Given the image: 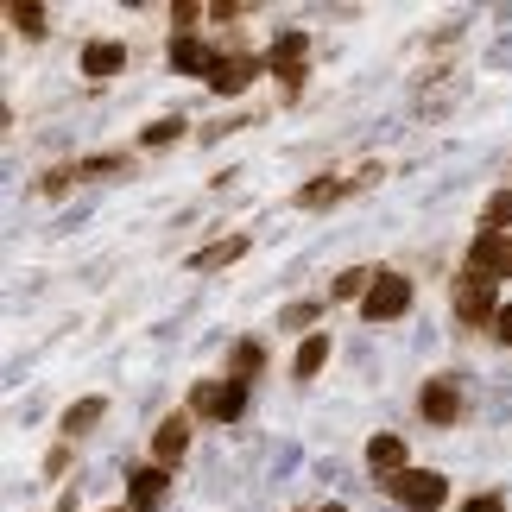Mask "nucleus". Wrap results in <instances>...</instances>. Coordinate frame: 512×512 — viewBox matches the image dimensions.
<instances>
[{"mask_svg":"<svg viewBox=\"0 0 512 512\" xmlns=\"http://www.w3.org/2000/svg\"><path fill=\"white\" fill-rule=\"evenodd\" d=\"M329 361V336H323V329H317V336H304V348H298V373H304V380H310V373H317Z\"/></svg>","mask_w":512,"mask_h":512,"instance_id":"nucleus-19","label":"nucleus"},{"mask_svg":"<svg viewBox=\"0 0 512 512\" xmlns=\"http://www.w3.org/2000/svg\"><path fill=\"white\" fill-rule=\"evenodd\" d=\"M456 317L462 323H494V279L487 272H468V279H456Z\"/></svg>","mask_w":512,"mask_h":512,"instance_id":"nucleus-3","label":"nucleus"},{"mask_svg":"<svg viewBox=\"0 0 512 512\" xmlns=\"http://www.w3.org/2000/svg\"><path fill=\"white\" fill-rule=\"evenodd\" d=\"M190 411H196V418L228 424V418H241V411H247V386H241V380H228V386L203 380V386H190Z\"/></svg>","mask_w":512,"mask_h":512,"instance_id":"nucleus-2","label":"nucleus"},{"mask_svg":"<svg viewBox=\"0 0 512 512\" xmlns=\"http://www.w3.org/2000/svg\"><path fill=\"white\" fill-rule=\"evenodd\" d=\"M95 424H102V399H76L64 411V430H70V437H83V430H95Z\"/></svg>","mask_w":512,"mask_h":512,"instance_id":"nucleus-15","label":"nucleus"},{"mask_svg":"<svg viewBox=\"0 0 512 512\" xmlns=\"http://www.w3.org/2000/svg\"><path fill=\"white\" fill-rule=\"evenodd\" d=\"M443 475H399V500L411 506V512H437L443 506Z\"/></svg>","mask_w":512,"mask_h":512,"instance_id":"nucleus-7","label":"nucleus"},{"mask_svg":"<svg viewBox=\"0 0 512 512\" xmlns=\"http://www.w3.org/2000/svg\"><path fill=\"white\" fill-rule=\"evenodd\" d=\"M121 64H127V51H121V45H108V38H95V45L83 51V70H89V76H114Z\"/></svg>","mask_w":512,"mask_h":512,"instance_id":"nucleus-13","label":"nucleus"},{"mask_svg":"<svg viewBox=\"0 0 512 512\" xmlns=\"http://www.w3.org/2000/svg\"><path fill=\"white\" fill-rule=\"evenodd\" d=\"M159 506H165V468H133L127 512H159Z\"/></svg>","mask_w":512,"mask_h":512,"instance_id":"nucleus-6","label":"nucleus"},{"mask_svg":"<svg viewBox=\"0 0 512 512\" xmlns=\"http://www.w3.org/2000/svg\"><path fill=\"white\" fill-rule=\"evenodd\" d=\"M323 512H348V506H323Z\"/></svg>","mask_w":512,"mask_h":512,"instance_id":"nucleus-27","label":"nucleus"},{"mask_svg":"<svg viewBox=\"0 0 512 512\" xmlns=\"http://www.w3.org/2000/svg\"><path fill=\"white\" fill-rule=\"evenodd\" d=\"M468 272H487V279H512V234H481L468 247Z\"/></svg>","mask_w":512,"mask_h":512,"instance_id":"nucleus-5","label":"nucleus"},{"mask_svg":"<svg viewBox=\"0 0 512 512\" xmlns=\"http://www.w3.org/2000/svg\"><path fill=\"white\" fill-rule=\"evenodd\" d=\"M424 418H430V424H456V418H462L456 380H430V386H424Z\"/></svg>","mask_w":512,"mask_h":512,"instance_id":"nucleus-8","label":"nucleus"},{"mask_svg":"<svg viewBox=\"0 0 512 512\" xmlns=\"http://www.w3.org/2000/svg\"><path fill=\"white\" fill-rule=\"evenodd\" d=\"M304 57H310V38H304V32H285L279 45L266 51V70L279 76L285 89H298V83H304Z\"/></svg>","mask_w":512,"mask_h":512,"instance_id":"nucleus-4","label":"nucleus"},{"mask_svg":"<svg viewBox=\"0 0 512 512\" xmlns=\"http://www.w3.org/2000/svg\"><path fill=\"white\" fill-rule=\"evenodd\" d=\"M405 304H411V279H405V272H373V285L361 298V317L367 323H392V317H405Z\"/></svg>","mask_w":512,"mask_h":512,"instance_id":"nucleus-1","label":"nucleus"},{"mask_svg":"<svg viewBox=\"0 0 512 512\" xmlns=\"http://www.w3.org/2000/svg\"><path fill=\"white\" fill-rule=\"evenodd\" d=\"M260 361H266V348L260 342H234V380H253V373H260Z\"/></svg>","mask_w":512,"mask_h":512,"instance_id":"nucleus-18","label":"nucleus"},{"mask_svg":"<svg viewBox=\"0 0 512 512\" xmlns=\"http://www.w3.org/2000/svg\"><path fill=\"white\" fill-rule=\"evenodd\" d=\"M171 140H184V121H152L146 127V146H171Z\"/></svg>","mask_w":512,"mask_h":512,"instance_id":"nucleus-21","label":"nucleus"},{"mask_svg":"<svg viewBox=\"0 0 512 512\" xmlns=\"http://www.w3.org/2000/svg\"><path fill=\"white\" fill-rule=\"evenodd\" d=\"M241 253H247V234H228V241H215V247H203V253H196V272H215V266H228V260H241Z\"/></svg>","mask_w":512,"mask_h":512,"instance_id":"nucleus-12","label":"nucleus"},{"mask_svg":"<svg viewBox=\"0 0 512 512\" xmlns=\"http://www.w3.org/2000/svg\"><path fill=\"white\" fill-rule=\"evenodd\" d=\"M481 222H487V234H506V228H512V190H494V196H487V215H481Z\"/></svg>","mask_w":512,"mask_h":512,"instance_id":"nucleus-17","label":"nucleus"},{"mask_svg":"<svg viewBox=\"0 0 512 512\" xmlns=\"http://www.w3.org/2000/svg\"><path fill=\"white\" fill-rule=\"evenodd\" d=\"M253 76H260V64H253V57H222V64H215V76H209V89H215V95H241Z\"/></svg>","mask_w":512,"mask_h":512,"instance_id":"nucleus-9","label":"nucleus"},{"mask_svg":"<svg viewBox=\"0 0 512 512\" xmlns=\"http://www.w3.org/2000/svg\"><path fill=\"white\" fill-rule=\"evenodd\" d=\"M367 272H342V279H336V298H367Z\"/></svg>","mask_w":512,"mask_h":512,"instance_id":"nucleus-23","label":"nucleus"},{"mask_svg":"<svg viewBox=\"0 0 512 512\" xmlns=\"http://www.w3.org/2000/svg\"><path fill=\"white\" fill-rule=\"evenodd\" d=\"M279 323H285V329H310V323H317V304H291Z\"/></svg>","mask_w":512,"mask_h":512,"instance_id":"nucleus-24","label":"nucleus"},{"mask_svg":"<svg viewBox=\"0 0 512 512\" xmlns=\"http://www.w3.org/2000/svg\"><path fill=\"white\" fill-rule=\"evenodd\" d=\"M494 336H500V342L512 348V304H506V310H500V317H494Z\"/></svg>","mask_w":512,"mask_h":512,"instance_id":"nucleus-25","label":"nucleus"},{"mask_svg":"<svg viewBox=\"0 0 512 512\" xmlns=\"http://www.w3.org/2000/svg\"><path fill=\"white\" fill-rule=\"evenodd\" d=\"M196 13H203L196 0H171V26H177V38H190V19H196Z\"/></svg>","mask_w":512,"mask_h":512,"instance_id":"nucleus-22","label":"nucleus"},{"mask_svg":"<svg viewBox=\"0 0 512 512\" xmlns=\"http://www.w3.org/2000/svg\"><path fill=\"white\" fill-rule=\"evenodd\" d=\"M171 64L184 70V76H215V64H222V57H209L196 38H177V45H171Z\"/></svg>","mask_w":512,"mask_h":512,"instance_id":"nucleus-11","label":"nucleus"},{"mask_svg":"<svg viewBox=\"0 0 512 512\" xmlns=\"http://www.w3.org/2000/svg\"><path fill=\"white\" fill-rule=\"evenodd\" d=\"M7 13H13V26L26 32V38L45 32V7H38V0H7Z\"/></svg>","mask_w":512,"mask_h":512,"instance_id":"nucleus-16","label":"nucleus"},{"mask_svg":"<svg viewBox=\"0 0 512 512\" xmlns=\"http://www.w3.org/2000/svg\"><path fill=\"white\" fill-rule=\"evenodd\" d=\"M367 462L380 468V475H392V468H405V443L399 437H373L367 443Z\"/></svg>","mask_w":512,"mask_h":512,"instance_id":"nucleus-14","label":"nucleus"},{"mask_svg":"<svg viewBox=\"0 0 512 512\" xmlns=\"http://www.w3.org/2000/svg\"><path fill=\"white\" fill-rule=\"evenodd\" d=\"M190 449V418H165L159 430H152V456L159 462H177Z\"/></svg>","mask_w":512,"mask_h":512,"instance_id":"nucleus-10","label":"nucleus"},{"mask_svg":"<svg viewBox=\"0 0 512 512\" xmlns=\"http://www.w3.org/2000/svg\"><path fill=\"white\" fill-rule=\"evenodd\" d=\"M336 196H342L336 177H317V184H304V190H298V203H304V209H317V203H336Z\"/></svg>","mask_w":512,"mask_h":512,"instance_id":"nucleus-20","label":"nucleus"},{"mask_svg":"<svg viewBox=\"0 0 512 512\" xmlns=\"http://www.w3.org/2000/svg\"><path fill=\"white\" fill-rule=\"evenodd\" d=\"M462 512H506V506H500V500H494V494H481V500H468V506H462Z\"/></svg>","mask_w":512,"mask_h":512,"instance_id":"nucleus-26","label":"nucleus"}]
</instances>
